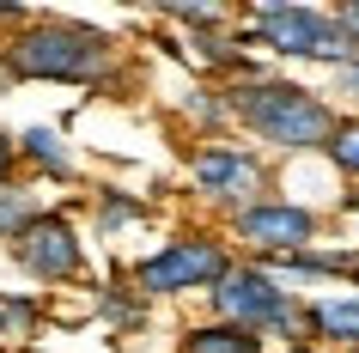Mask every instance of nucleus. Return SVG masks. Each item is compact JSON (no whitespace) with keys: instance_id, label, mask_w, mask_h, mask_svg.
Listing matches in <instances>:
<instances>
[{"instance_id":"1","label":"nucleus","mask_w":359,"mask_h":353,"mask_svg":"<svg viewBox=\"0 0 359 353\" xmlns=\"http://www.w3.org/2000/svg\"><path fill=\"white\" fill-rule=\"evenodd\" d=\"M226 104H231V122H238L250 140H262L268 152H280V159L329 152V140H335V128H341L335 98H323L317 86L286 79V74L231 79V86H226Z\"/></svg>"},{"instance_id":"2","label":"nucleus","mask_w":359,"mask_h":353,"mask_svg":"<svg viewBox=\"0 0 359 353\" xmlns=\"http://www.w3.org/2000/svg\"><path fill=\"white\" fill-rule=\"evenodd\" d=\"M0 61L13 79H49V86H104L116 74V49L110 31H97L86 19H49L31 13L25 25H13V37L0 43Z\"/></svg>"},{"instance_id":"3","label":"nucleus","mask_w":359,"mask_h":353,"mask_svg":"<svg viewBox=\"0 0 359 353\" xmlns=\"http://www.w3.org/2000/svg\"><path fill=\"white\" fill-rule=\"evenodd\" d=\"M238 37L268 49V55L280 61H317V67H347L359 61V43L347 37V25L335 19V6H299V0H268L256 6L244 25H238Z\"/></svg>"},{"instance_id":"4","label":"nucleus","mask_w":359,"mask_h":353,"mask_svg":"<svg viewBox=\"0 0 359 353\" xmlns=\"http://www.w3.org/2000/svg\"><path fill=\"white\" fill-rule=\"evenodd\" d=\"M208 311L219 317V323L256 329L262 341H286V347L304 341V298L286 293L262 262H244V256L231 262V274L208 293Z\"/></svg>"},{"instance_id":"5","label":"nucleus","mask_w":359,"mask_h":353,"mask_svg":"<svg viewBox=\"0 0 359 353\" xmlns=\"http://www.w3.org/2000/svg\"><path fill=\"white\" fill-rule=\"evenodd\" d=\"M231 262L238 256H231L226 238H213V232H177V238H165L152 256H140L128 268V286L147 305H158V298H189V293L208 298L231 274Z\"/></svg>"},{"instance_id":"6","label":"nucleus","mask_w":359,"mask_h":353,"mask_svg":"<svg viewBox=\"0 0 359 353\" xmlns=\"http://www.w3.org/2000/svg\"><path fill=\"white\" fill-rule=\"evenodd\" d=\"M189 189L201 195L208 207H219L226 220H238L244 207L268 201V159L244 140H201L189 152Z\"/></svg>"},{"instance_id":"7","label":"nucleus","mask_w":359,"mask_h":353,"mask_svg":"<svg viewBox=\"0 0 359 353\" xmlns=\"http://www.w3.org/2000/svg\"><path fill=\"white\" fill-rule=\"evenodd\" d=\"M317 232H323V213L292 201V195H268L231 220V244L244 250V262H280L299 250H317Z\"/></svg>"},{"instance_id":"8","label":"nucleus","mask_w":359,"mask_h":353,"mask_svg":"<svg viewBox=\"0 0 359 353\" xmlns=\"http://www.w3.org/2000/svg\"><path fill=\"white\" fill-rule=\"evenodd\" d=\"M13 262H19V274L37 280V286H67V280H79V268H86V244H79V232H74L67 213H37V220L25 225V238L13 244Z\"/></svg>"},{"instance_id":"9","label":"nucleus","mask_w":359,"mask_h":353,"mask_svg":"<svg viewBox=\"0 0 359 353\" xmlns=\"http://www.w3.org/2000/svg\"><path fill=\"white\" fill-rule=\"evenodd\" d=\"M304 341L323 353H359V293H311L304 298Z\"/></svg>"},{"instance_id":"10","label":"nucleus","mask_w":359,"mask_h":353,"mask_svg":"<svg viewBox=\"0 0 359 353\" xmlns=\"http://www.w3.org/2000/svg\"><path fill=\"white\" fill-rule=\"evenodd\" d=\"M177 353H268V341L256 329H238V323H183L177 329Z\"/></svg>"},{"instance_id":"11","label":"nucleus","mask_w":359,"mask_h":353,"mask_svg":"<svg viewBox=\"0 0 359 353\" xmlns=\"http://www.w3.org/2000/svg\"><path fill=\"white\" fill-rule=\"evenodd\" d=\"M19 165H31V171H43V177H55V183H67L74 177V152H67V140H61L55 128H25L19 134Z\"/></svg>"},{"instance_id":"12","label":"nucleus","mask_w":359,"mask_h":353,"mask_svg":"<svg viewBox=\"0 0 359 353\" xmlns=\"http://www.w3.org/2000/svg\"><path fill=\"white\" fill-rule=\"evenodd\" d=\"M37 213H43V207H37V195H31V183H6V189H0V244L13 250Z\"/></svg>"},{"instance_id":"13","label":"nucleus","mask_w":359,"mask_h":353,"mask_svg":"<svg viewBox=\"0 0 359 353\" xmlns=\"http://www.w3.org/2000/svg\"><path fill=\"white\" fill-rule=\"evenodd\" d=\"M134 220H147V201L140 195H128V189H97V225L104 232H122Z\"/></svg>"},{"instance_id":"14","label":"nucleus","mask_w":359,"mask_h":353,"mask_svg":"<svg viewBox=\"0 0 359 353\" xmlns=\"http://www.w3.org/2000/svg\"><path fill=\"white\" fill-rule=\"evenodd\" d=\"M323 159H329L341 177H353V183H359V116H341V128H335V140H329Z\"/></svg>"},{"instance_id":"15","label":"nucleus","mask_w":359,"mask_h":353,"mask_svg":"<svg viewBox=\"0 0 359 353\" xmlns=\"http://www.w3.org/2000/svg\"><path fill=\"white\" fill-rule=\"evenodd\" d=\"M97 311L128 329V323H140V317H147V298L134 293V286H104V293H97Z\"/></svg>"},{"instance_id":"16","label":"nucleus","mask_w":359,"mask_h":353,"mask_svg":"<svg viewBox=\"0 0 359 353\" xmlns=\"http://www.w3.org/2000/svg\"><path fill=\"white\" fill-rule=\"evenodd\" d=\"M0 323H6V329L37 323V298H6V293H0Z\"/></svg>"},{"instance_id":"17","label":"nucleus","mask_w":359,"mask_h":353,"mask_svg":"<svg viewBox=\"0 0 359 353\" xmlns=\"http://www.w3.org/2000/svg\"><path fill=\"white\" fill-rule=\"evenodd\" d=\"M335 98H347L359 116V61H347V67H335Z\"/></svg>"},{"instance_id":"18","label":"nucleus","mask_w":359,"mask_h":353,"mask_svg":"<svg viewBox=\"0 0 359 353\" xmlns=\"http://www.w3.org/2000/svg\"><path fill=\"white\" fill-rule=\"evenodd\" d=\"M6 183H19V140L0 134V189H6Z\"/></svg>"},{"instance_id":"19","label":"nucleus","mask_w":359,"mask_h":353,"mask_svg":"<svg viewBox=\"0 0 359 353\" xmlns=\"http://www.w3.org/2000/svg\"><path fill=\"white\" fill-rule=\"evenodd\" d=\"M335 19L347 25V37L359 43V0H341V6H335Z\"/></svg>"},{"instance_id":"20","label":"nucleus","mask_w":359,"mask_h":353,"mask_svg":"<svg viewBox=\"0 0 359 353\" xmlns=\"http://www.w3.org/2000/svg\"><path fill=\"white\" fill-rule=\"evenodd\" d=\"M286 353H323V347H311V341H299V347H286Z\"/></svg>"},{"instance_id":"21","label":"nucleus","mask_w":359,"mask_h":353,"mask_svg":"<svg viewBox=\"0 0 359 353\" xmlns=\"http://www.w3.org/2000/svg\"><path fill=\"white\" fill-rule=\"evenodd\" d=\"M25 353H43V347H25Z\"/></svg>"},{"instance_id":"22","label":"nucleus","mask_w":359,"mask_h":353,"mask_svg":"<svg viewBox=\"0 0 359 353\" xmlns=\"http://www.w3.org/2000/svg\"><path fill=\"white\" fill-rule=\"evenodd\" d=\"M128 353H147V347H128Z\"/></svg>"},{"instance_id":"23","label":"nucleus","mask_w":359,"mask_h":353,"mask_svg":"<svg viewBox=\"0 0 359 353\" xmlns=\"http://www.w3.org/2000/svg\"><path fill=\"white\" fill-rule=\"evenodd\" d=\"M0 335H6V323H0Z\"/></svg>"}]
</instances>
